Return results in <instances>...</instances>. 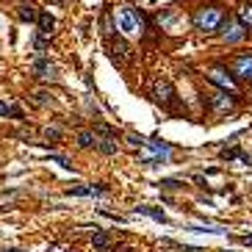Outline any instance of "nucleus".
Wrapping results in <instances>:
<instances>
[{
	"instance_id": "6e6552de",
	"label": "nucleus",
	"mask_w": 252,
	"mask_h": 252,
	"mask_svg": "<svg viewBox=\"0 0 252 252\" xmlns=\"http://www.w3.org/2000/svg\"><path fill=\"white\" fill-rule=\"evenodd\" d=\"M230 75L252 83V56H235L233 64H230Z\"/></svg>"
},
{
	"instance_id": "393cba45",
	"label": "nucleus",
	"mask_w": 252,
	"mask_h": 252,
	"mask_svg": "<svg viewBox=\"0 0 252 252\" xmlns=\"http://www.w3.org/2000/svg\"><path fill=\"white\" fill-rule=\"evenodd\" d=\"M11 114V105H6V103H0V116H9Z\"/></svg>"
},
{
	"instance_id": "423d86ee",
	"label": "nucleus",
	"mask_w": 252,
	"mask_h": 252,
	"mask_svg": "<svg viewBox=\"0 0 252 252\" xmlns=\"http://www.w3.org/2000/svg\"><path fill=\"white\" fill-rule=\"evenodd\" d=\"M150 97H153L155 103H161V105L172 103V100H174L172 83H169L166 78H155V80H153V86H150Z\"/></svg>"
},
{
	"instance_id": "412c9836",
	"label": "nucleus",
	"mask_w": 252,
	"mask_h": 252,
	"mask_svg": "<svg viewBox=\"0 0 252 252\" xmlns=\"http://www.w3.org/2000/svg\"><path fill=\"white\" fill-rule=\"evenodd\" d=\"M47 44H50V39H47V36H36L34 47H36V50H39V53H42V50H47Z\"/></svg>"
},
{
	"instance_id": "a211bd4d",
	"label": "nucleus",
	"mask_w": 252,
	"mask_h": 252,
	"mask_svg": "<svg viewBox=\"0 0 252 252\" xmlns=\"http://www.w3.org/2000/svg\"><path fill=\"white\" fill-rule=\"evenodd\" d=\"M44 136L53 139V141H58L61 139V128H58V125H47V128H44Z\"/></svg>"
},
{
	"instance_id": "ddd939ff",
	"label": "nucleus",
	"mask_w": 252,
	"mask_h": 252,
	"mask_svg": "<svg viewBox=\"0 0 252 252\" xmlns=\"http://www.w3.org/2000/svg\"><path fill=\"white\" fill-rule=\"evenodd\" d=\"M92 244H95V250H100V252H108V250H111L108 233H105V230H100V227H97V233H95V238H92Z\"/></svg>"
},
{
	"instance_id": "f03ea898",
	"label": "nucleus",
	"mask_w": 252,
	"mask_h": 252,
	"mask_svg": "<svg viewBox=\"0 0 252 252\" xmlns=\"http://www.w3.org/2000/svg\"><path fill=\"white\" fill-rule=\"evenodd\" d=\"M225 19V11H222V6H202V9L194 11V28L200 31V34H213V31H219V22Z\"/></svg>"
},
{
	"instance_id": "9b49d317",
	"label": "nucleus",
	"mask_w": 252,
	"mask_h": 252,
	"mask_svg": "<svg viewBox=\"0 0 252 252\" xmlns=\"http://www.w3.org/2000/svg\"><path fill=\"white\" fill-rule=\"evenodd\" d=\"M36 14H39V11H36V6H31V3H19L17 6V17L22 19V22H34Z\"/></svg>"
},
{
	"instance_id": "6ab92c4d",
	"label": "nucleus",
	"mask_w": 252,
	"mask_h": 252,
	"mask_svg": "<svg viewBox=\"0 0 252 252\" xmlns=\"http://www.w3.org/2000/svg\"><path fill=\"white\" fill-rule=\"evenodd\" d=\"M144 136H136V133H128V144H133V147H144Z\"/></svg>"
},
{
	"instance_id": "aec40b11",
	"label": "nucleus",
	"mask_w": 252,
	"mask_h": 252,
	"mask_svg": "<svg viewBox=\"0 0 252 252\" xmlns=\"http://www.w3.org/2000/svg\"><path fill=\"white\" fill-rule=\"evenodd\" d=\"M50 161H56V164H58L61 169H72V164H70V158H64V155H50Z\"/></svg>"
},
{
	"instance_id": "dca6fc26",
	"label": "nucleus",
	"mask_w": 252,
	"mask_h": 252,
	"mask_svg": "<svg viewBox=\"0 0 252 252\" xmlns=\"http://www.w3.org/2000/svg\"><path fill=\"white\" fill-rule=\"evenodd\" d=\"M95 139H97V136L92 131H80L78 133V147H92V144H95Z\"/></svg>"
},
{
	"instance_id": "a878e982",
	"label": "nucleus",
	"mask_w": 252,
	"mask_h": 252,
	"mask_svg": "<svg viewBox=\"0 0 252 252\" xmlns=\"http://www.w3.org/2000/svg\"><path fill=\"white\" fill-rule=\"evenodd\" d=\"M238 241H241V244H252V235H241Z\"/></svg>"
},
{
	"instance_id": "bb28decb",
	"label": "nucleus",
	"mask_w": 252,
	"mask_h": 252,
	"mask_svg": "<svg viewBox=\"0 0 252 252\" xmlns=\"http://www.w3.org/2000/svg\"><path fill=\"white\" fill-rule=\"evenodd\" d=\"M6 252H22V250H17V247H9V250H6Z\"/></svg>"
},
{
	"instance_id": "2eb2a0df",
	"label": "nucleus",
	"mask_w": 252,
	"mask_h": 252,
	"mask_svg": "<svg viewBox=\"0 0 252 252\" xmlns=\"http://www.w3.org/2000/svg\"><path fill=\"white\" fill-rule=\"evenodd\" d=\"M238 22L244 28H252V3H244L241 9H238Z\"/></svg>"
},
{
	"instance_id": "4be33fe9",
	"label": "nucleus",
	"mask_w": 252,
	"mask_h": 252,
	"mask_svg": "<svg viewBox=\"0 0 252 252\" xmlns=\"http://www.w3.org/2000/svg\"><path fill=\"white\" fill-rule=\"evenodd\" d=\"M158 186H164V189H183V180H172L169 177V180H161Z\"/></svg>"
},
{
	"instance_id": "7ed1b4c3",
	"label": "nucleus",
	"mask_w": 252,
	"mask_h": 252,
	"mask_svg": "<svg viewBox=\"0 0 252 252\" xmlns=\"http://www.w3.org/2000/svg\"><path fill=\"white\" fill-rule=\"evenodd\" d=\"M144 147L150 150V155H144L139 161L141 166H161L169 161V153H172V147L166 144V141H158V139H147L144 141Z\"/></svg>"
},
{
	"instance_id": "b1692460",
	"label": "nucleus",
	"mask_w": 252,
	"mask_h": 252,
	"mask_svg": "<svg viewBox=\"0 0 252 252\" xmlns=\"http://www.w3.org/2000/svg\"><path fill=\"white\" fill-rule=\"evenodd\" d=\"M34 100H36L39 105H44L47 100H50V95H47V92H36V95H34Z\"/></svg>"
},
{
	"instance_id": "f8f14e48",
	"label": "nucleus",
	"mask_w": 252,
	"mask_h": 252,
	"mask_svg": "<svg viewBox=\"0 0 252 252\" xmlns=\"http://www.w3.org/2000/svg\"><path fill=\"white\" fill-rule=\"evenodd\" d=\"M136 213H141V216H150V219H155V222H166V213L161 208H153V205H139L136 208Z\"/></svg>"
},
{
	"instance_id": "f257e3e1",
	"label": "nucleus",
	"mask_w": 252,
	"mask_h": 252,
	"mask_svg": "<svg viewBox=\"0 0 252 252\" xmlns=\"http://www.w3.org/2000/svg\"><path fill=\"white\" fill-rule=\"evenodd\" d=\"M114 28L125 36H141L147 31V19L133 6H116L114 9Z\"/></svg>"
},
{
	"instance_id": "20e7f679",
	"label": "nucleus",
	"mask_w": 252,
	"mask_h": 252,
	"mask_svg": "<svg viewBox=\"0 0 252 252\" xmlns=\"http://www.w3.org/2000/svg\"><path fill=\"white\" fill-rule=\"evenodd\" d=\"M205 75H208V80L213 83V86H219L222 92H227V95H238V83H235V78L230 75V70H225V67H211Z\"/></svg>"
},
{
	"instance_id": "f3484780",
	"label": "nucleus",
	"mask_w": 252,
	"mask_h": 252,
	"mask_svg": "<svg viewBox=\"0 0 252 252\" xmlns=\"http://www.w3.org/2000/svg\"><path fill=\"white\" fill-rule=\"evenodd\" d=\"M70 197H92V192H89V186H72L70 192Z\"/></svg>"
},
{
	"instance_id": "5701e85b",
	"label": "nucleus",
	"mask_w": 252,
	"mask_h": 252,
	"mask_svg": "<svg viewBox=\"0 0 252 252\" xmlns=\"http://www.w3.org/2000/svg\"><path fill=\"white\" fill-rule=\"evenodd\" d=\"M222 158H227V161H230V158H241V150L230 147V150H225V153H222Z\"/></svg>"
},
{
	"instance_id": "1a4fd4ad",
	"label": "nucleus",
	"mask_w": 252,
	"mask_h": 252,
	"mask_svg": "<svg viewBox=\"0 0 252 252\" xmlns=\"http://www.w3.org/2000/svg\"><path fill=\"white\" fill-rule=\"evenodd\" d=\"M34 72H36V75H39L42 80L56 78V67H53L50 61L44 58V56H36V58H34Z\"/></svg>"
},
{
	"instance_id": "9d476101",
	"label": "nucleus",
	"mask_w": 252,
	"mask_h": 252,
	"mask_svg": "<svg viewBox=\"0 0 252 252\" xmlns=\"http://www.w3.org/2000/svg\"><path fill=\"white\" fill-rule=\"evenodd\" d=\"M36 19H39V34L50 36L53 34V25H56V19H53L50 11H39V14H36Z\"/></svg>"
},
{
	"instance_id": "0eeeda50",
	"label": "nucleus",
	"mask_w": 252,
	"mask_h": 252,
	"mask_svg": "<svg viewBox=\"0 0 252 252\" xmlns=\"http://www.w3.org/2000/svg\"><path fill=\"white\" fill-rule=\"evenodd\" d=\"M205 100H208V105L213 108L216 114H227V111H233L235 108V95L227 97V92H213V95H205Z\"/></svg>"
},
{
	"instance_id": "4468645a",
	"label": "nucleus",
	"mask_w": 252,
	"mask_h": 252,
	"mask_svg": "<svg viewBox=\"0 0 252 252\" xmlns=\"http://www.w3.org/2000/svg\"><path fill=\"white\" fill-rule=\"evenodd\" d=\"M95 147L100 150V153H105V155H114L116 153V141L108 136V139H95Z\"/></svg>"
},
{
	"instance_id": "39448f33",
	"label": "nucleus",
	"mask_w": 252,
	"mask_h": 252,
	"mask_svg": "<svg viewBox=\"0 0 252 252\" xmlns=\"http://www.w3.org/2000/svg\"><path fill=\"white\" fill-rule=\"evenodd\" d=\"M219 28H222V39L227 44H235V42H241V39H247V28L238 22V17H225L219 22Z\"/></svg>"
}]
</instances>
